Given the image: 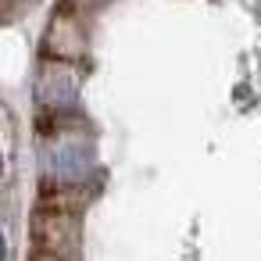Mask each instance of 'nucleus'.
<instances>
[{"instance_id":"2","label":"nucleus","mask_w":261,"mask_h":261,"mask_svg":"<svg viewBox=\"0 0 261 261\" xmlns=\"http://www.w3.org/2000/svg\"><path fill=\"white\" fill-rule=\"evenodd\" d=\"M75 93H79V83H75L72 72H65V68H50V72L40 75V100L65 108V104L75 100Z\"/></svg>"},{"instance_id":"1","label":"nucleus","mask_w":261,"mask_h":261,"mask_svg":"<svg viewBox=\"0 0 261 261\" xmlns=\"http://www.w3.org/2000/svg\"><path fill=\"white\" fill-rule=\"evenodd\" d=\"M90 147L83 143V140H75V136H61L58 143H50L47 150H43V165H47V175H54V179H83L86 172H90Z\"/></svg>"}]
</instances>
